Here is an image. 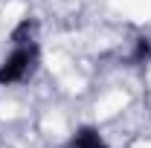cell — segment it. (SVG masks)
<instances>
[{
    "label": "cell",
    "instance_id": "obj_2",
    "mask_svg": "<svg viewBox=\"0 0 151 148\" xmlns=\"http://www.w3.org/2000/svg\"><path fill=\"white\" fill-rule=\"evenodd\" d=\"M61 148H111V145H108V139L99 134L96 125H81V128H76L73 134H70V139Z\"/></svg>",
    "mask_w": 151,
    "mask_h": 148
},
{
    "label": "cell",
    "instance_id": "obj_1",
    "mask_svg": "<svg viewBox=\"0 0 151 148\" xmlns=\"http://www.w3.org/2000/svg\"><path fill=\"white\" fill-rule=\"evenodd\" d=\"M38 64H41V47L26 44V47H15L9 55L0 61V87H12V84H23L35 75Z\"/></svg>",
    "mask_w": 151,
    "mask_h": 148
},
{
    "label": "cell",
    "instance_id": "obj_3",
    "mask_svg": "<svg viewBox=\"0 0 151 148\" xmlns=\"http://www.w3.org/2000/svg\"><path fill=\"white\" fill-rule=\"evenodd\" d=\"M38 18H20L15 26H12V32H9V41H12V47H26V44H35L38 38Z\"/></svg>",
    "mask_w": 151,
    "mask_h": 148
},
{
    "label": "cell",
    "instance_id": "obj_4",
    "mask_svg": "<svg viewBox=\"0 0 151 148\" xmlns=\"http://www.w3.org/2000/svg\"><path fill=\"white\" fill-rule=\"evenodd\" d=\"M131 61L134 64H148L151 61V38H137V41H134Z\"/></svg>",
    "mask_w": 151,
    "mask_h": 148
}]
</instances>
